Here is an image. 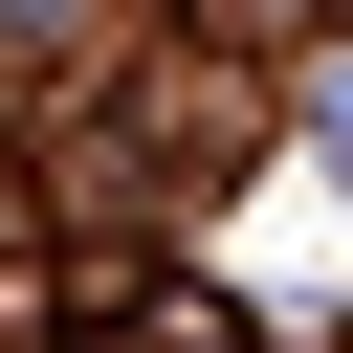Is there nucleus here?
I'll return each mask as SVG.
<instances>
[{
	"label": "nucleus",
	"instance_id": "1",
	"mask_svg": "<svg viewBox=\"0 0 353 353\" xmlns=\"http://www.w3.org/2000/svg\"><path fill=\"white\" fill-rule=\"evenodd\" d=\"M0 22H22V44H44V22H66V0H0Z\"/></svg>",
	"mask_w": 353,
	"mask_h": 353
}]
</instances>
